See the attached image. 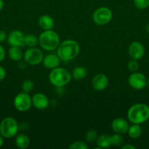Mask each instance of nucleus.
Masks as SVG:
<instances>
[{
    "label": "nucleus",
    "mask_w": 149,
    "mask_h": 149,
    "mask_svg": "<svg viewBox=\"0 0 149 149\" xmlns=\"http://www.w3.org/2000/svg\"><path fill=\"white\" fill-rule=\"evenodd\" d=\"M7 39V36L6 32L3 30H0V44L4 42Z\"/></svg>",
    "instance_id": "c756f323"
},
{
    "label": "nucleus",
    "mask_w": 149,
    "mask_h": 149,
    "mask_svg": "<svg viewBox=\"0 0 149 149\" xmlns=\"http://www.w3.org/2000/svg\"><path fill=\"white\" fill-rule=\"evenodd\" d=\"M135 7L139 10H145L149 7V0H133Z\"/></svg>",
    "instance_id": "a878e982"
},
{
    "label": "nucleus",
    "mask_w": 149,
    "mask_h": 149,
    "mask_svg": "<svg viewBox=\"0 0 149 149\" xmlns=\"http://www.w3.org/2000/svg\"><path fill=\"white\" fill-rule=\"evenodd\" d=\"M145 31H146V32H147V33L149 34V23H148L147 26H146V27H145Z\"/></svg>",
    "instance_id": "f704fd0d"
},
{
    "label": "nucleus",
    "mask_w": 149,
    "mask_h": 149,
    "mask_svg": "<svg viewBox=\"0 0 149 149\" xmlns=\"http://www.w3.org/2000/svg\"><path fill=\"white\" fill-rule=\"evenodd\" d=\"M129 84L131 88L137 90H143L147 85V79L145 76L140 72H132L128 78Z\"/></svg>",
    "instance_id": "1a4fd4ad"
},
{
    "label": "nucleus",
    "mask_w": 149,
    "mask_h": 149,
    "mask_svg": "<svg viewBox=\"0 0 149 149\" xmlns=\"http://www.w3.org/2000/svg\"><path fill=\"white\" fill-rule=\"evenodd\" d=\"M123 149H136V147H134V146L130 145V144H126V145L123 146H122Z\"/></svg>",
    "instance_id": "2f4dec72"
},
{
    "label": "nucleus",
    "mask_w": 149,
    "mask_h": 149,
    "mask_svg": "<svg viewBox=\"0 0 149 149\" xmlns=\"http://www.w3.org/2000/svg\"><path fill=\"white\" fill-rule=\"evenodd\" d=\"M80 52V45L72 39L63 41L57 47V55L63 61H70L74 59Z\"/></svg>",
    "instance_id": "f257e3e1"
},
{
    "label": "nucleus",
    "mask_w": 149,
    "mask_h": 149,
    "mask_svg": "<svg viewBox=\"0 0 149 149\" xmlns=\"http://www.w3.org/2000/svg\"><path fill=\"white\" fill-rule=\"evenodd\" d=\"M13 104L16 110L20 112H26L29 111L32 106V97L29 93L24 92L20 93L15 97Z\"/></svg>",
    "instance_id": "0eeeda50"
},
{
    "label": "nucleus",
    "mask_w": 149,
    "mask_h": 149,
    "mask_svg": "<svg viewBox=\"0 0 149 149\" xmlns=\"http://www.w3.org/2000/svg\"><path fill=\"white\" fill-rule=\"evenodd\" d=\"M128 52L129 55L131 59L138 61L144 56L145 47L141 42L135 41V42H133L130 44Z\"/></svg>",
    "instance_id": "9b49d317"
},
{
    "label": "nucleus",
    "mask_w": 149,
    "mask_h": 149,
    "mask_svg": "<svg viewBox=\"0 0 149 149\" xmlns=\"http://www.w3.org/2000/svg\"><path fill=\"white\" fill-rule=\"evenodd\" d=\"M111 127L115 133L124 135L128 132L129 125L128 122L125 119L118 117L115 118L112 120V123H111Z\"/></svg>",
    "instance_id": "ddd939ff"
},
{
    "label": "nucleus",
    "mask_w": 149,
    "mask_h": 149,
    "mask_svg": "<svg viewBox=\"0 0 149 149\" xmlns=\"http://www.w3.org/2000/svg\"><path fill=\"white\" fill-rule=\"evenodd\" d=\"M38 24L43 30H51L54 26V20L53 17L48 15H43L39 17Z\"/></svg>",
    "instance_id": "dca6fc26"
},
{
    "label": "nucleus",
    "mask_w": 149,
    "mask_h": 149,
    "mask_svg": "<svg viewBox=\"0 0 149 149\" xmlns=\"http://www.w3.org/2000/svg\"><path fill=\"white\" fill-rule=\"evenodd\" d=\"M22 90L23 92L26 93H29L33 90L34 89V83L32 80L26 79L22 83Z\"/></svg>",
    "instance_id": "b1692460"
},
{
    "label": "nucleus",
    "mask_w": 149,
    "mask_h": 149,
    "mask_svg": "<svg viewBox=\"0 0 149 149\" xmlns=\"http://www.w3.org/2000/svg\"><path fill=\"white\" fill-rule=\"evenodd\" d=\"M61 60L57 55L48 54L46 56L44 57L42 63L45 68L52 70L58 67V65L61 63Z\"/></svg>",
    "instance_id": "2eb2a0df"
},
{
    "label": "nucleus",
    "mask_w": 149,
    "mask_h": 149,
    "mask_svg": "<svg viewBox=\"0 0 149 149\" xmlns=\"http://www.w3.org/2000/svg\"><path fill=\"white\" fill-rule=\"evenodd\" d=\"M129 136L132 139H137L140 137L142 134V128L140 125L137 124H133L132 125L129 126L128 130Z\"/></svg>",
    "instance_id": "412c9836"
},
{
    "label": "nucleus",
    "mask_w": 149,
    "mask_h": 149,
    "mask_svg": "<svg viewBox=\"0 0 149 149\" xmlns=\"http://www.w3.org/2000/svg\"><path fill=\"white\" fill-rule=\"evenodd\" d=\"M70 149H88L89 146L87 144L83 141H75L72 143L71 145L69 146Z\"/></svg>",
    "instance_id": "bb28decb"
},
{
    "label": "nucleus",
    "mask_w": 149,
    "mask_h": 149,
    "mask_svg": "<svg viewBox=\"0 0 149 149\" xmlns=\"http://www.w3.org/2000/svg\"><path fill=\"white\" fill-rule=\"evenodd\" d=\"M39 44L45 50H55L60 44L59 36L52 29L45 30L39 35Z\"/></svg>",
    "instance_id": "7ed1b4c3"
},
{
    "label": "nucleus",
    "mask_w": 149,
    "mask_h": 149,
    "mask_svg": "<svg viewBox=\"0 0 149 149\" xmlns=\"http://www.w3.org/2000/svg\"><path fill=\"white\" fill-rule=\"evenodd\" d=\"M15 143V146L18 148L26 149L29 146L30 140L26 134L20 133L16 136Z\"/></svg>",
    "instance_id": "f3484780"
},
{
    "label": "nucleus",
    "mask_w": 149,
    "mask_h": 149,
    "mask_svg": "<svg viewBox=\"0 0 149 149\" xmlns=\"http://www.w3.org/2000/svg\"><path fill=\"white\" fill-rule=\"evenodd\" d=\"M124 142V138L121 134L115 133L114 135L110 136V143L111 146H119Z\"/></svg>",
    "instance_id": "5701e85b"
},
{
    "label": "nucleus",
    "mask_w": 149,
    "mask_h": 149,
    "mask_svg": "<svg viewBox=\"0 0 149 149\" xmlns=\"http://www.w3.org/2000/svg\"><path fill=\"white\" fill-rule=\"evenodd\" d=\"M43 58V52L35 47H29L23 55L25 62L31 65H36L42 63Z\"/></svg>",
    "instance_id": "6e6552de"
},
{
    "label": "nucleus",
    "mask_w": 149,
    "mask_h": 149,
    "mask_svg": "<svg viewBox=\"0 0 149 149\" xmlns=\"http://www.w3.org/2000/svg\"><path fill=\"white\" fill-rule=\"evenodd\" d=\"M139 63L137 60L131 59L127 64V68L131 72H136L139 69Z\"/></svg>",
    "instance_id": "cd10ccee"
},
{
    "label": "nucleus",
    "mask_w": 149,
    "mask_h": 149,
    "mask_svg": "<svg viewBox=\"0 0 149 149\" xmlns=\"http://www.w3.org/2000/svg\"><path fill=\"white\" fill-rule=\"evenodd\" d=\"M109 84L108 77L104 74H97L93 77L91 81V85L94 90L102 91L108 87Z\"/></svg>",
    "instance_id": "f8f14e48"
},
{
    "label": "nucleus",
    "mask_w": 149,
    "mask_h": 149,
    "mask_svg": "<svg viewBox=\"0 0 149 149\" xmlns=\"http://www.w3.org/2000/svg\"><path fill=\"white\" fill-rule=\"evenodd\" d=\"M6 74H6V71L4 68L0 65V81L4 79V78L6 77Z\"/></svg>",
    "instance_id": "7c9ffc66"
},
{
    "label": "nucleus",
    "mask_w": 149,
    "mask_h": 149,
    "mask_svg": "<svg viewBox=\"0 0 149 149\" xmlns=\"http://www.w3.org/2000/svg\"><path fill=\"white\" fill-rule=\"evenodd\" d=\"M87 76V70L83 66H77L72 70V77L77 81L83 79Z\"/></svg>",
    "instance_id": "aec40b11"
},
{
    "label": "nucleus",
    "mask_w": 149,
    "mask_h": 149,
    "mask_svg": "<svg viewBox=\"0 0 149 149\" xmlns=\"http://www.w3.org/2000/svg\"><path fill=\"white\" fill-rule=\"evenodd\" d=\"M48 78L50 82L55 87H64L71 81L72 74L66 68L57 67L51 70Z\"/></svg>",
    "instance_id": "20e7f679"
},
{
    "label": "nucleus",
    "mask_w": 149,
    "mask_h": 149,
    "mask_svg": "<svg viewBox=\"0 0 149 149\" xmlns=\"http://www.w3.org/2000/svg\"><path fill=\"white\" fill-rule=\"evenodd\" d=\"M7 39L10 47H23L25 46V35L19 30H14L10 32Z\"/></svg>",
    "instance_id": "9d476101"
},
{
    "label": "nucleus",
    "mask_w": 149,
    "mask_h": 149,
    "mask_svg": "<svg viewBox=\"0 0 149 149\" xmlns=\"http://www.w3.org/2000/svg\"><path fill=\"white\" fill-rule=\"evenodd\" d=\"M112 18V13L107 7H101L96 9L93 14V20L99 26H105L110 22Z\"/></svg>",
    "instance_id": "423d86ee"
},
{
    "label": "nucleus",
    "mask_w": 149,
    "mask_h": 149,
    "mask_svg": "<svg viewBox=\"0 0 149 149\" xmlns=\"http://www.w3.org/2000/svg\"><path fill=\"white\" fill-rule=\"evenodd\" d=\"M32 105L39 110H44L49 106V99L43 93H36L32 97Z\"/></svg>",
    "instance_id": "4468645a"
},
{
    "label": "nucleus",
    "mask_w": 149,
    "mask_h": 149,
    "mask_svg": "<svg viewBox=\"0 0 149 149\" xmlns=\"http://www.w3.org/2000/svg\"><path fill=\"white\" fill-rule=\"evenodd\" d=\"M39 45V37L34 34H28L25 36V46L29 47H34Z\"/></svg>",
    "instance_id": "4be33fe9"
},
{
    "label": "nucleus",
    "mask_w": 149,
    "mask_h": 149,
    "mask_svg": "<svg viewBox=\"0 0 149 149\" xmlns=\"http://www.w3.org/2000/svg\"><path fill=\"white\" fill-rule=\"evenodd\" d=\"M8 55L13 61H21L23 57L21 49L19 47H11L8 50Z\"/></svg>",
    "instance_id": "6ab92c4d"
},
{
    "label": "nucleus",
    "mask_w": 149,
    "mask_h": 149,
    "mask_svg": "<svg viewBox=\"0 0 149 149\" xmlns=\"http://www.w3.org/2000/svg\"><path fill=\"white\" fill-rule=\"evenodd\" d=\"M19 130V125L15 119L6 117L0 122V134L4 138L10 139L16 136Z\"/></svg>",
    "instance_id": "39448f33"
},
{
    "label": "nucleus",
    "mask_w": 149,
    "mask_h": 149,
    "mask_svg": "<svg viewBox=\"0 0 149 149\" xmlns=\"http://www.w3.org/2000/svg\"><path fill=\"white\" fill-rule=\"evenodd\" d=\"M147 84L149 86V77H148V79H147Z\"/></svg>",
    "instance_id": "c9c22d12"
},
{
    "label": "nucleus",
    "mask_w": 149,
    "mask_h": 149,
    "mask_svg": "<svg viewBox=\"0 0 149 149\" xmlns=\"http://www.w3.org/2000/svg\"><path fill=\"white\" fill-rule=\"evenodd\" d=\"M127 118L132 124L145 123L149 119V106L145 103H136L127 111Z\"/></svg>",
    "instance_id": "f03ea898"
},
{
    "label": "nucleus",
    "mask_w": 149,
    "mask_h": 149,
    "mask_svg": "<svg viewBox=\"0 0 149 149\" xmlns=\"http://www.w3.org/2000/svg\"><path fill=\"white\" fill-rule=\"evenodd\" d=\"M4 6V2L3 0H0V11H1Z\"/></svg>",
    "instance_id": "72a5a7b5"
},
{
    "label": "nucleus",
    "mask_w": 149,
    "mask_h": 149,
    "mask_svg": "<svg viewBox=\"0 0 149 149\" xmlns=\"http://www.w3.org/2000/svg\"><path fill=\"white\" fill-rule=\"evenodd\" d=\"M98 138L97 132H96V130H90L87 132L86 135V140L87 142L91 143L93 142V141H96Z\"/></svg>",
    "instance_id": "393cba45"
},
{
    "label": "nucleus",
    "mask_w": 149,
    "mask_h": 149,
    "mask_svg": "<svg viewBox=\"0 0 149 149\" xmlns=\"http://www.w3.org/2000/svg\"><path fill=\"white\" fill-rule=\"evenodd\" d=\"M96 145L98 147L95 149H101L108 148L111 146L110 136L108 134H102L99 135L96 139Z\"/></svg>",
    "instance_id": "a211bd4d"
},
{
    "label": "nucleus",
    "mask_w": 149,
    "mask_h": 149,
    "mask_svg": "<svg viewBox=\"0 0 149 149\" xmlns=\"http://www.w3.org/2000/svg\"><path fill=\"white\" fill-rule=\"evenodd\" d=\"M5 56H6L5 49L4 48V47L1 46V45H0V62L4 61V58H5Z\"/></svg>",
    "instance_id": "c85d7f7f"
},
{
    "label": "nucleus",
    "mask_w": 149,
    "mask_h": 149,
    "mask_svg": "<svg viewBox=\"0 0 149 149\" xmlns=\"http://www.w3.org/2000/svg\"><path fill=\"white\" fill-rule=\"evenodd\" d=\"M4 144V138L2 137V135L0 134V148L3 146Z\"/></svg>",
    "instance_id": "473e14b6"
}]
</instances>
